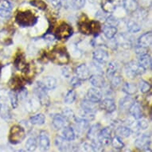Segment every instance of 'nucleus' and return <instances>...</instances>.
Returning <instances> with one entry per match:
<instances>
[{
  "mask_svg": "<svg viewBox=\"0 0 152 152\" xmlns=\"http://www.w3.org/2000/svg\"><path fill=\"white\" fill-rule=\"evenodd\" d=\"M16 23L21 26H33L37 23V18L30 10H25L18 12L15 17Z\"/></svg>",
  "mask_w": 152,
  "mask_h": 152,
  "instance_id": "obj_1",
  "label": "nucleus"
},
{
  "mask_svg": "<svg viewBox=\"0 0 152 152\" xmlns=\"http://www.w3.org/2000/svg\"><path fill=\"white\" fill-rule=\"evenodd\" d=\"M51 60L59 65H66L69 61V56L66 49L64 47H57L51 53Z\"/></svg>",
  "mask_w": 152,
  "mask_h": 152,
  "instance_id": "obj_2",
  "label": "nucleus"
},
{
  "mask_svg": "<svg viewBox=\"0 0 152 152\" xmlns=\"http://www.w3.org/2000/svg\"><path fill=\"white\" fill-rule=\"evenodd\" d=\"M26 138L25 130L23 127L15 125L10 128V135H9V141L13 144H18L20 143L24 140Z\"/></svg>",
  "mask_w": 152,
  "mask_h": 152,
  "instance_id": "obj_3",
  "label": "nucleus"
},
{
  "mask_svg": "<svg viewBox=\"0 0 152 152\" xmlns=\"http://www.w3.org/2000/svg\"><path fill=\"white\" fill-rule=\"evenodd\" d=\"M72 34V28L70 26L69 24L65 23H61L59 26L58 27L55 35L58 39L60 40H65L67 39L69 37H71V35Z\"/></svg>",
  "mask_w": 152,
  "mask_h": 152,
  "instance_id": "obj_4",
  "label": "nucleus"
},
{
  "mask_svg": "<svg viewBox=\"0 0 152 152\" xmlns=\"http://www.w3.org/2000/svg\"><path fill=\"white\" fill-rule=\"evenodd\" d=\"M35 93L37 94L38 100L40 101L42 104H49L50 102V99L48 96L47 92H46V88L44 86L42 82H37V86L35 88Z\"/></svg>",
  "mask_w": 152,
  "mask_h": 152,
  "instance_id": "obj_5",
  "label": "nucleus"
},
{
  "mask_svg": "<svg viewBox=\"0 0 152 152\" xmlns=\"http://www.w3.org/2000/svg\"><path fill=\"white\" fill-rule=\"evenodd\" d=\"M135 147L142 151H151V139L148 135H143L138 138L137 140H135Z\"/></svg>",
  "mask_w": 152,
  "mask_h": 152,
  "instance_id": "obj_6",
  "label": "nucleus"
},
{
  "mask_svg": "<svg viewBox=\"0 0 152 152\" xmlns=\"http://www.w3.org/2000/svg\"><path fill=\"white\" fill-rule=\"evenodd\" d=\"M93 58L96 61V62L103 65V64L107 62L108 58H109V55L106 50L99 48L93 52Z\"/></svg>",
  "mask_w": 152,
  "mask_h": 152,
  "instance_id": "obj_7",
  "label": "nucleus"
},
{
  "mask_svg": "<svg viewBox=\"0 0 152 152\" xmlns=\"http://www.w3.org/2000/svg\"><path fill=\"white\" fill-rule=\"evenodd\" d=\"M97 140L103 146H107V145L110 144L111 141H112L110 128L105 127L104 129L100 130L99 134H98Z\"/></svg>",
  "mask_w": 152,
  "mask_h": 152,
  "instance_id": "obj_8",
  "label": "nucleus"
},
{
  "mask_svg": "<svg viewBox=\"0 0 152 152\" xmlns=\"http://www.w3.org/2000/svg\"><path fill=\"white\" fill-rule=\"evenodd\" d=\"M76 74L79 79L81 80H86L89 79L91 76L89 68L85 64H81L79 66L76 68Z\"/></svg>",
  "mask_w": 152,
  "mask_h": 152,
  "instance_id": "obj_9",
  "label": "nucleus"
},
{
  "mask_svg": "<svg viewBox=\"0 0 152 152\" xmlns=\"http://www.w3.org/2000/svg\"><path fill=\"white\" fill-rule=\"evenodd\" d=\"M13 5L8 0L0 1V16L3 18H9L11 15Z\"/></svg>",
  "mask_w": 152,
  "mask_h": 152,
  "instance_id": "obj_10",
  "label": "nucleus"
},
{
  "mask_svg": "<svg viewBox=\"0 0 152 152\" xmlns=\"http://www.w3.org/2000/svg\"><path fill=\"white\" fill-rule=\"evenodd\" d=\"M115 41H116L117 45L121 46L124 50H128V49L132 47V40L130 39L129 37L127 35L124 34H119L117 38L115 39Z\"/></svg>",
  "mask_w": 152,
  "mask_h": 152,
  "instance_id": "obj_11",
  "label": "nucleus"
},
{
  "mask_svg": "<svg viewBox=\"0 0 152 152\" xmlns=\"http://www.w3.org/2000/svg\"><path fill=\"white\" fill-rule=\"evenodd\" d=\"M88 100H91L92 102H100L102 98V93L97 88H92L87 92Z\"/></svg>",
  "mask_w": 152,
  "mask_h": 152,
  "instance_id": "obj_12",
  "label": "nucleus"
},
{
  "mask_svg": "<svg viewBox=\"0 0 152 152\" xmlns=\"http://www.w3.org/2000/svg\"><path fill=\"white\" fill-rule=\"evenodd\" d=\"M90 82L92 84L93 87L97 88H101L104 86L105 80L103 75L100 74H93L92 76H90Z\"/></svg>",
  "mask_w": 152,
  "mask_h": 152,
  "instance_id": "obj_13",
  "label": "nucleus"
},
{
  "mask_svg": "<svg viewBox=\"0 0 152 152\" xmlns=\"http://www.w3.org/2000/svg\"><path fill=\"white\" fill-rule=\"evenodd\" d=\"M100 107L108 113H112L116 109L115 101L111 98H106L100 103Z\"/></svg>",
  "mask_w": 152,
  "mask_h": 152,
  "instance_id": "obj_14",
  "label": "nucleus"
},
{
  "mask_svg": "<svg viewBox=\"0 0 152 152\" xmlns=\"http://www.w3.org/2000/svg\"><path fill=\"white\" fill-rule=\"evenodd\" d=\"M53 125L57 130H60L67 126V120L63 115H56L53 120Z\"/></svg>",
  "mask_w": 152,
  "mask_h": 152,
  "instance_id": "obj_15",
  "label": "nucleus"
},
{
  "mask_svg": "<svg viewBox=\"0 0 152 152\" xmlns=\"http://www.w3.org/2000/svg\"><path fill=\"white\" fill-rule=\"evenodd\" d=\"M139 64L145 70L150 69L151 68V58L148 53L140 55L139 57Z\"/></svg>",
  "mask_w": 152,
  "mask_h": 152,
  "instance_id": "obj_16",
  "label": "nucleus"
},
{
  "mask_svg": "<svg viewBox=\"0 0 152 152\" xmlns=\"http://www.w3.org/2000/svg\"><path fill=\"white\" fill-rule=\"evenodd\" d=\"M124 8L127 13H134L138 10V3L136 0H124Z\"/></svg>",
  "mask_w": 152,
  "mask_h": 152,
  "instance_id": "obj_17",
  "label": "nucleus"
},
{
  "mask_svg": "<svg viewBox=\"0 0 152 152\" xmlns=\"http://www.w3.org/2000/svg\"><path fill=\"white\" fill-rule=\"evenodd\" d=\"M81 107L85 113L94 114L96 107L95 106V103L89 100H84L81 103Z\"/></svg>",
  "mask_w": 152,
  "mask_h": 152,
  "instance_id": "obj_18",
  "label": "nucleus"
},
{
  "mask_svg": "<svg viewBox=\"0 0 152 152\" xmlns=\"http://www.w3.org/2000/svg\"><path fill=\"white\" fill-rule=\"evenodd\" d=\"M130 114L135 118V120H140L142 117V111L140 105L137 103H134L129 108Z\"/></svg>",
  "mask_w": 152,
  "mask_h": 152,
  "instance_id": "obj_19",
  "label": "nucleus"
},
{
  "mask_svg": "<svg viewBox=\"0 0 152 152\" xmlns=\"http://www.w3.org/2000/svg\"><path fill=\"white\" fill-rule=\"evenodd\" d=\"M152 41V34L151 32L145 33L142 35H141L139 39H138V44L139 45H143L146 47H149L151 45Z\"/></svg>",
  "mask_w": 152,
  "mask_h": 152,
  "instance_id": "obj_20",
  "label": "nucleus"
},
{
  "mask_svg": "<svg viewBox=\"0 0 152 152\" xmlns=\"http://www.w3.org/2000/svg\"><path fill=\"white\" fill-rule=\"evenodd\" d=\"M50 138L47 134L44 132H41L40 135H39V146H40L41 149L43 151H46L50 147Z\"/></svg>",
  "mask_w": 152,
  "mask_h": 152,
  "instance_id": "obj_21",
  "label": "nucleus"
},
{
  "mask_svg": "<svg viewBox=\"0 0 152 152\" xmlns=\"http://www.w3.org/2000/svg\"><path fill=\"white\" fill-rule=\"evenodd\" d=\"M134 103H135V101L132 97L126 96V97L120 99V101H119V105H120V109L123 110V111H128Z\"/></svg>",
  "mask_w": 152,
  "mask_h": 152,
  "instance_id": "obj_22",
  "label": "nucleus"
},
{
  "mask_svg": "<svg viewBox=\"0 0 152 152\" xmlns=\"http://www.w3.org/2000/svg\"><path fill=\"white\" fill-rule=\"evenodd\" d=\"M75 124H76V127L78 129V131L80 132H85L89 127V123L88 120H85L84 118H74Z\"/></svg>",
  "mask_w": 152,
  "mask_h": 152,
  "instance_id": "obj_23",
  "label": "nucleus"
},
{
  "mask_svg": "<svg viewBox=\"0 0 152 152\" xmlns=\"http://www.w3.org/2000/svg\"><path fill=\"white\" fill-rule=\"evenodd\" d=\"M55 144L57 146L58 149L60 151H68L70 148L69 143L68 142V140H66L64 138L61 137V136H58L55 139Z\"/></svg>",
  "mask_w": 152,
  "mask_h": 152,
  "instance_id": "obj_24",
  "label": "nucleus"
},
{
  "mask_svg": "<svg viewBox=\"0 0 152 152\" xmlns=\"http://www.w3.org/2000/svg\"><path fill=\"white\" fill-rule=\"evenodd\" d=\"M127 66L130 69L132 70V72H134L136 76L138 75H142L145 72V69L139 64V62L136 61H131L127 65Z\"/></svg>",
  "mask_w": 152,
  "mask_h": 152,
  "instance_id": "obj_25",
  "label": "nucleus"
},
{
  "mask_svg": "<svg viewBox=\"0 0 152 152\" xmlns=\"http://www.w3.org/2000/svg\"><path fill=\"white\" fill-rule=\"evenodd\" d=\"M116 8L114 0H102V9L104 13H112Z\"/></svg>",
  "mask_w": 152,
  "mask_h": 152,
  "instance_id": "obj_26",
  "label": "nucleus"
},
{
  "mask_svg": "<svg viewBox=\"0 0 152 152\" xmlns=\"http://www.w3.org/2000/svg\"><path fill=\"white\" fill-rule=\"evenodd\" d=\"M104 35L107 39H112L114 38L115 34H117V28L116 26H112L106 25L103 29Z\"/></svg>",
  "mask_w": 152,
  "mask_h": 152,
  "instance_id": "obj_27",
  "label": "nucleus"
},
{
  "mask_svg": "<svg viewBox=\"0 0 152 152\" xmlns=\"http://www.w3.org/2000/svg\"><path fill=\"white\" fill-rule=\"evenodd\" d=\"M120 69V65L118 64L116 61H111L108 64L107 68V77L108 78H111L116 74V72H118V70Z\"/></svg>",
  "mask_w": 152,
  "mask_h": 152,
  "instance_id": "obj_28",
  "label": "nucleus"
},
{
  "mask_svg": "<svg viewBox=\"0 0 152 152\" xmlns=\"http://www.w3.org/2000/svg\"><path fill=\"white\" fill-rule=\"evenodd\" d=\"M42 84L44 85V86H45L46 89L53 90L57 87L58 82H57V80L53 77H50L49 76V77H46L43 80Z\"/></svg>",
  "mask_w": 152,
  "mask_h": 152,
  "instance_id": "obj_29",
  "label": "nucleus"
},
{
  "mask_svg": "<svg viewBox=\"0 0 152 152\" xmlns=\"http://www.w3.org/2000/svg\"><path fill=\"white\" fill-rule=\"evenodd\" d=\"M100 127L99 124L93 125L92 127H90L89 130H88V138L92 141H94V140H96L98 137V134H99V132L100 131Z\"/></svg>",
  "mask_w": 152,
  "mask_h": 152,
  "instance_id": "obj_30",
  "label": "nucleus"
},
{
  "mask_svg": "<svg viewBox=\"0 0 152 152\" xmlns=\"http://www.w3.org/2000/svg\"><path fill=\"white\" fill-rule=\"evenodd\" d=\"M63 138L68 141H72L75 139V132L73 128L71 127H65L62 132Z\"/></svg>",
  "mask_w": 152,
  "mask_h": 152,
  "instance_id": "obj_31",
  "label": "nucleus"
},
{
  "mask_svg": "<svg viewBox=\"0 0 152 152\" xmlns=\"http://www.w3.org/2000/svg\"><path fill=\"white\" fill-rule=\"evenodd\" d=\"M123 91L125 93H127V95L132 96V95H134L136 92V91H137V87H136V85L132 84V83L126 82L123 85Z\"/></svg>",
  "mask_w": 152,
  "mask_h": 152,
  "instance_id": "obj_32",
  "label": "nucleus"
},
{
  "mask_svg": "<svg viewBox=\"0 0 152 152\" xmlns=\"http://www.w3.org/2000/svg\"><path fill=\"white\" fill-rule=\"evenodd\" d=\"M10 88L14 90H19L23 88V80L19 77H14L9 82Z\"/></svg>",
  "mask_w": 152,
  "mask_h": 152,
  "instance_id": "obj_33",
  "label": "nucleus"
},
{
  "mask_svg": "<svg viewBox=\"0 0 152 152\" xmlns=\"http://www.w3.org/2000/svg\"><path fill=\"white\" fill-rule=\"evenodd\" d=\"M127 28L130 33H134V34L140 32L141 30V26L140 24L134 20H129L127 22Z\"/></svg>",
  "mask_w": 152,
  "mask_h": 152,
  "instance_id": "obj_34",
  "label": "nucleus"
},
{
  "mask_svg": "<svg viewBox=\"0 0 152 152\" xmlns=\"http://www.w3.org/2000/svg\"><path fill=\"white\" fill-rule=\"evenodd\" d=\"M116 134L117 136L122 138H127L130 136L132 134V130L130 129V127H125V126H121L119 127L116 129Z\"/></svg>",
  "mask_w": 152,
  "mask_h": 152,
  "instance_id": "obj_35",
  "label": "nucleus"
},
{
  "mask_svg": "<svg viewBox=\"0 0 152 152\" xmlns=\"http://www.w3.org/2000/svg\"><path fill=\"white\" fill-rule=\"evenodd\" d=\"M45 115L42 114V113L33 115L32 117L30 118V123L34 125H42L45 124Z\"/></svg>",
  "mask_w": 152,
  "mask_h": 152,
  "instance_id": "obj_36",
  "label": "nucleus"
},
{
  "mask_svg": "<svg viewBox=\"0 0 152 152\" xmlns=\"http://www.w3.org/2000/svg\"><path fill=\"white\" fill-rule=\"evenodd\" d=\"M90 34H98L101 30L100 23L98 21H90L89 22Z\"/></svg>",
  "mask_w": 152,
  "mask_h": 152,
  "instance_id": "obj_37",
  "label": "nucleus"
},
{
  "mask_svg": "<svg viewBox=\"0 0 152 152\" xmlns=\"http://www.w3.org/2000/svg\"><path fill=\"white\" fill-rule=\"evenodd\" d=\"M15 66L18 69L23 70L26 66V63L25 58H24V56L22 54H18L17 56V58L15 59Z\"/></svg>",
  "mask_w": 152,
  "mask_h": 152,
  "instance_id": "obj_38",
  "label": "nucleus"
},
{
  "mask_svg": "<svg viewBox=\"0 0 152 152\" xmlns=\"http://www.w3.org/2000/svg\"><path fill=\"white\" fill-rule=\"evenodd\" d=\"M26 148L29 151H34L37 148V140L35 138H29L26 142Z\"/></svg>",
  "mask_w": 152,
  "mask_h": 152,
  "instance_id": "obj_39",
  "label": "nucleus"
},
{
  "mask_svg": "<svg viewBox=\"0 0 152 152\" xmlns=\"http://www.w3.org/2000/svg\"><path fill=\"white\" fill-rule=\"evenodd\" d=\"M40 101L39 100H36L35 99H31V100H28L26 103V107L29 112H34L37 109V107L39 106Z\"/></svg>",
  "mask_w": 152,
  "mask_h": 152,
  "instance_id": "obj_40",
  "label": "nucleus"
},
{
  "mask_svg": "<svg viewBox=\"0 0 152 152\" xmlns=\"http://www.w3.org/2000/svg\"><path fill=\"white\" fill-rule=\"evenodd\" d=\"M111 142H112V145L113 146V147L115 148V149L120 150L124 147V143L123 142L120 137H119V136H115L113 139H112Z\"/></svg>",
  "mask_w": 152,
  "mask_h": 152,
  "instance_id": "obj_41",
  "label": "nucleus"
},
{
  "mask_svg": "<svg viewBox=\"0 0 152 152\" xmlns=\"http://www.w3.org/2000/svg\"><path fill=\"white\" fill-rule=\"evenodd\" d=\"M77 94L74 90H69L65 96V102L66 104H72L76 100Z\"/></svg>",
  "mask_w": 152,
  "mask_h": 152,
  "instance_id": "obj_42",
  "label": "nucleus"
},
{
  "mask_svg": "<svg viewBox=\"0 0 152 152\" xmlns=\"http://www.w3.org/2000/svg\"><path fill=\"white\" fill-rule=\"evenodd\" d=\"M79 30L84 34H90L89 22H82L79 25Z\"/></svg>",
  "mask_w": 152,
  "mask_h": 152,
  "instance_id": "obj_43",
  "label": "nucleus"
},
{
  "mask_svg": "<svg viewBox=\"0 0 152 152\" xmlns=\"http://www.w3.org/2000/svg\"><path fill=\"white\" fill-rule=\"evenodd\" d=\"M140 89L142 93H147L151 90V85L146 80H141L140 81Z\"/></svg>",
  "mask_w": 152,
  "mask_h": 152,
  "instance_id": "obj_44",
  "label": "nucleus"
},
{
  "mask_svg": "<svg viewBox=\"0 0 152 152\" xmlns=\"http://www.w3.org/2000/svg\"><path fill=\"white\" fill-rule=\"evenodd\" d=\"M85 3H86V0H72L71 1L72 7L75 10H80L84 7Z\"/></svg>",
  "mask_w": 152,
  "mask_h": 152,
  "instance_id": "obj_45",
  "label": "nucleus"
},
{
  "mask_svg": "<svg viewBox=\"0 0 152 152\" xmlns=\"http://www.w3.org/2000/svg\"><path fill=\"white\" fill-rule=\"evenodd\" d=\"M9 99H10V104H11V106H12L13 108H15V107H18V96L17 94L14 92H9Z\"/></svg>",
  "mask_w": 152,
  "mask_h": 152,
  "instance_id": "obj_46",
  "label": "nucleus"
},
{
  "mask_svg": "<svg viewBox=\"0 0 152 152\" xmlns=\"http://www.w3.org/2000/svg\"><path fill=\"white\" fill-rule=\"evenodd\" d=\"M62 115L66 119L67 121L68 120H74L75 118L74 112H72V110H71L70 108H65V109H64L62 112Z\"/></svg>",
  "mask_w": 152,
  "mask_h": 152,
  "instance_id": "obj_47",
  "label": "nucleus"
},
{
  "mask_svg": "<svg viewBox=\"0 0 152 152\" xmlns=\"http://www.w3.org/2000/svg\"><path fill=\"white\" fill-rule=\"evenodd\" d=\"M30 3H31V5L40 9V10H45L46 9V4H45V2H43L42 0H32Z\"/></svg>",
  "mask_w": 152,
  "mask_h": 152,
  "instance_id": "obj_48",
  "label": "nucleus"
},
{
  "mask_svg": "<svg viewBox=\"0 0 152 152\" xmlns=\"http://www.w3.org/2000/svg\"><path fill=\"white\" fill-rule=\"evenodd\" d=\"M106 25L107 26H117L118 24H119V20L117 18L114 16H108V17L106 18Z\"/></svg>",
  "mask_w": 152,
  "mask_h": 152,
  "instance_id": "obj_49",
  "label": "nucleus"
},
{
  "mask_svg": "<svg viewBox=\"0 0 152 152\" xmlns=\"http://www.w3.org/2000/svg\"><path fill=\"white\" fill-rule=\"evenodd\" d=\"M111 81H112V86L113 88H117L121 85L122 82V78L120 77L119 75H114L112 78H111Z\"/></svg>",
  "mask_w": 152,
  "mask_h": 152,
  "instance_id": "obj_50",
  "label": "nucleus"
},
{
  "mask_svg": "<svg viewBox=\"0 0 152 152\" xmlns=\"http://www.w3.org/2000/svg\"><path fill=\"white\" fill-rule=\"evenodd\" d=\"M135 51L136 53V54L138 55L145 54V53H147V52H148V47H146V46H143V45H139L138 44L135 46Z\"/></svg>",
  "mask_w": 152,
  "mask_h": 152,
  "instance_id": "obj_51",
  "label": "nucleus"
},
{
  "mask_svg": "<svg viewBox=\"0 0 152 152\" xmlns=\"http://www.w3.org/2000/svg\"><path fill=\"white\" fill-rule=\"evenodd\" d=\"M70 85L73 88H77L81 85V80L79 79L77 77H73L70 80Z\"/></svg>",
  "mask_w": 152,
  "mask_h": 152,
  "instance_id": "obj_52",
  "label": "nucleus"
},
{
  "mask_svg": "<svg viewBox=\"0 0 152 152\" xmlns=\"http://www.w3.org/2000/svg\"><path fill=\"white\" fill-rule=\"evenodd\" d=\"M137 125L138 127L140 129H142V130H146L148 128V122H147L146 120H142V119H140V121L137 123Z\"/></svg>",
  "mask_w": 152,
  "mask_h": 152,
  "instance_id": "obj_53",
  "label": "nucleus"
},
{
  "mask_svg": "<svg viewBox=\"0 0 152 152\" xmlns=\"http://www.w3.org/2000/svg\"><path fill=\"white\" fill-rule=\"evenodd\" d=\"M53 7L56 9H59L62 6V0H50Z\"/></svg>",
  "mask_w": 152,
  "mask_h": 152,
  "instance_id": "obj_54",
  "label": "nucleus"
},
{
  "mask_svg": "<svg viewBox=\"0 0 152 152\" xmlns=\"http://www.w3.org/2000/svg\"><path fill=\"white\" fill-rule=\"evenodd\" d=\"M83 149L85 151H94V149H93V147H92V143H88V142H85L84 144L82 145Z\"/></svg>",
  "mask_w": 152,
  "mask_h": 152,
  "instance_id": "obj_55",
  "label": "nucleus"
},
{
  "mask_svg": "<svg viewBox=\"0 0 152 152\" xmlns=\"http://www.w3.org/2000/svg\"><path fill=\"white\" fill-rule=\"evenodd\" d=\"M71 69L69 67H65L62 69V74L65 78H69L71 75Z\"/></svg>",
  "mask_w": 152,
  "mask_h": 152,
  "instance_id": "obj_56",
  "label": "nucleus"
},
{
  "mask_svg": "<svg viewBox=\"0 0 152 152\" xmlns=\"http://www.w3.org/2000/svg\"><path fill=\"white\" fill-rule=\"evenodd\" d=\"M19 96H20L21 100H23V99L26 97V96H27V90L24 88L23 87L20 88L19 89Z\"/></svg>",
  "mask_w": 152,
  "mask_h": 152,
  "instance_id": "obj_57",
  "label": "nucleus"
},
{
  "mask_svg": "<svg viewBox=\"0 0 152 152\" xmlns=\"http://www.w3.org/2000/svg\"></svg>",
  "mask_w": 152,
  "mask_h": 152,
  "instance_id": "obj_58",
  "label": "nucleus"
}]
</instances>
